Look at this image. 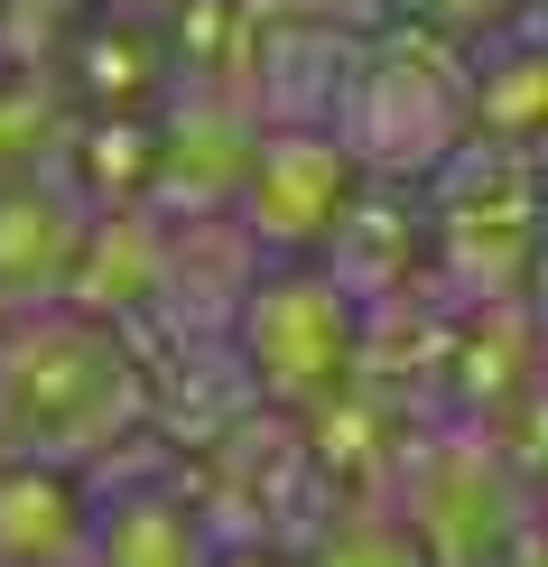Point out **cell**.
<instances>
[{
  "mask_svg": "<svg viewBox=\"0 0 548 567\" xmlns=\"http://www.w3.org/2000/svg\"><path fill=\"white\" fill-rule=\"evenodd\" d=\"M139 363L84 307H29L0 326V446L46 465H84L139 419Z\"/></svg>",
  "mask_w": 548,
  "mask_h": 567,
  "instance_id": "obj_1",
  "label": "cell"
},
{
  "mask_svg": "<svg viewBox=\"0 0 548 567\" xmlns=\"http://www.w3.org/2000/svg\"><path fill=\"white\" fill-rule=\"evenodd\" d=\"M335 270H279L242 289V372L260 400H289V410H317L353 382V344H363V317Z\"/></svg>",
  "mask_w": 548,
  "mask_h": 567,
  "instance_id": "obj_2",
  "label": "cell"
},
{
  "mask_svg": "<svg viewBox=\"0 0 548 567\" xmlns=\"http://www.w3.org/2000/svg\"><path fill=\"white\" fill-rule=\"evenodd\" d=\"M242 215H251V243H270V251L335 243V224L353 215V150H344V140H317V131L251 140V158H242Z\"/></svg>",
  "mask_w": 548,
  "mask_h": 567,
  "instance_id": "obj_3",
  "label": "cell"
},
{
  "mask_svg": "<svg viewBox=\"0 0 548 567\" xmlns=\"http://www.w3.org/2000/svg\"><path fill=\"white\" fill-rule=\"evenodd\" d=\"M84 243H93V224L56 196V186H38V177L0 186V317H29V298L38 307L75 298Z\"/></svg>",
  "mask_w": 548,
  "mask_h": 567,
  "instance_id": "obj_4",
  "label": "cell"
},
{
  "mask_svg": "<svg viewBox=\"0 0 548 567\" xmlns=\"http://www.w3.org/2000/svg\"><path fill=\"white\" fill-rule=\"evenodd\" d=\"M103 530V512L84 503L75 465L10 456L0 465V567H75Z\"/></svg>",
  "mask_w": 548,
  "mask_h": 567,
  "instance_id": "obj_5",
  "label": "cell"
},
{
  "mask_svg": "<svg viewBox=\"0 0 548 567\" xmlns=\"http://www.w3.org/2000/svg\"><path fill=\"white\" fill-rule=\"evenodd\" d=\"M93 567H214L196 512L149 493V503H112L103 530H93Z\"/></svg>",
  "mask_w": 548,
  "mask_h": 567,
  "instance_id": "obj_6",
  "label": "cell"
},
{
  "mask_svg": "<svg viewBox=\"0 0 548 567\" xmlns=\"http://www.w3.org/2000/svg\"><path fill=\"white\" fill-rule=\"evenodd\" d=\"M298 567H437L427 558V539L410 522H381V512H353V522H325L307 539Z\"/></svg>",
  "mask_w": 548,
  "mask_h": 567,
  "instance_id": "obj_7",
  "label": "cell"
},
{
  "mask_svg": "<svg viewBox=\"0 0 548 567\" xmlns=\"http://www.w3.org/2000/svg\"><path fill=\"white\" fill-rule=\"evenodd\" d=\"M539 196H548V168H539Z\"/></svg>",
  "mask_w": 548,
  "mask_h": 567,
  "instance_id": "obj_8",
  "label": "cell"
}]
</instances>
